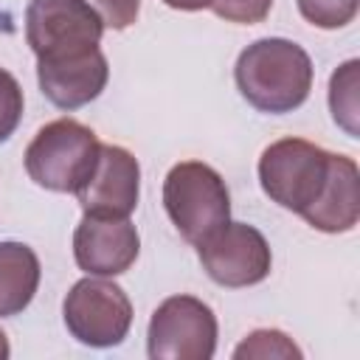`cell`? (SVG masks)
Wrapping results in <instances>:
<instances>
[{
    "mask_svg": "<svg viewBox=\"0 0 360 360\" xmlns=\"http://www.w3.org/2000/svg\"><path fill=\"white\" fill-rule=\"evenodd\" d=\"M163 205L180 236L191 245L208 239L231 217L225 180L200 160H183L163 180Z\"/></svg>",
    "mask_w": 360,
    "mask_h": 360,
    "instance_id": "2",
    "label": "cell"
},
{
    "mask_svg": "<svg viewBox=\"0 0 360 360\" xmlns=\"http://www.w3.org/2000/svg\"><path fill=\"white\" fill-rule=\"evenodd\" d=\"M22 118V90L17 79L0 68V143L11 138Z\"/></svg>",
    "mask_w": 360,
    "mask_h": 360,
    "instance_id": "17",
    "label": "cell"
},
{
    "mask_svg": "<svg viewBox=\"0 0 360 360\" xmlns=\"http://www.w3.org/2000/svg\"><path fill=\"white\" fill-rule=\"evenodd\" d=\"M360 0H298V11L318 28H343L357 17Z\"/></svg>",
    "mask_w": 360,
    "mask_h": 360,
    "instance_id": "16",
    "label": "cell"
},
{
    "mask_svg": "<svg viewBox=\"0 0 360 360\" xmlns=\"http://www.w3.org/2000/svg\"><path fill=\"white\" fill-rule=\"evenodd\" d=\"M273 0H214L211 8L217 17L228 20V22H242V25H253L262 22L270 14Z\"/></svg>",
    "mask_w": 360,
    "mask_h": 360,
    "instance_id": "18",
    "label": "cell"
},
{
    "mask_svg": "<svg viewBox=\"0 0 360 360\" xmlns=\"http://www.w3.org/2000/svg\"><path fill=\"white\" fill-rule=\"evenodd\" d=\"M329 155L332 152L304 138H281L270 143L259 158L262 191L287 211H307L326 183Z\"/></svg>",
    "mask_w": 360,
    "mask_h": 360,
    "instance_id": "4",
    "label": "cell"
},
{
    "mask_svg": "<svg viewBox=\"0 0 360 360\" xmlns=\"http://www.w3.org/2000/svg\"><path fill=\"white\" fill-rule=\"evenodd\" d=\"M202 270L222 287H250L270 276V245L245 222H225L197 245Z\"/></svg>",
    "mask_w": 360,
    "mask_h": 360,
    "instance_id": "8",
    "label": "cell"
},
{
    "mask_svg": "<svg viewBox=\"0 0 360 360\" xmlns=\"http://www.w3.org/2000/svg\"><path fill=\"white\" fill-rule=\"evenodd\" d=\"M239 93L262 112H290L301 107L312 90L309 53L281 37L256 39L233 68Z\"/></svg>",
    "mask_w": 360,
    "mask_h": 360,
    "instance_id": "1",
    "label": "cell"
},
{
    "mask_svg": "<svg viewBox=\"0 0 360 360\" xmlns=\"http://www.w3.org/2000/svg\"><path fill=\"white\" fill-rule=\"evenodd\" d=\"M236 360H250V357H281V360H301V349L278 329H256L250 332L233 352Z\"/></svg>",
    "mask_w": 360,
    "mask_h": 360,
    "instance_id": "15",
    "label": "cell"
},
{
    "mask_svg": "<svg viewBox=\"0 0 360 360\" xmlns=\"http://www.w3.org/2000/svg\"><path fill=\"white\" fill-rule=\"evenodd\" d=\"M107 28L112 31H124L138 20L141 11V0H84Z\"/></svg>",
    "mask_w": 360,
    "mask_h": 360,
    "instance_id": "19",
    "label": "cell"
},
{
    "mask_svg": "<svg viewBox=\"0 0 360 360\" xmlns=\"http://www.w3.org/2000/svg\"><path fill=\"white\" fill-rule=\"evenodd\" d=\"M68 332L84 346H115L127 338L132 323V304L127 292L104 278H82L70 287L62 304Z\"/></svg>",
    "mask_w": 360,
    "mask_h": 360,
    "instance_id": "7",
    "label": "cell"
},
{
    "mask_svg": "<svg viewBox=\"0 0 360 360\" xmlns=\"http://www.w3.org/2000/svg\"><path fill=\"white\" fill-rule=\"evenodd\" d=\"M98 138L76 118L45 124L25 149L28 177L48 191H73L90 177L98 158Z\"/></svg>",
    "mask_w": 360,
    "mask_h": 360,
    "instance_id": "3",
    "label": "cell"
},
{
    "mask_svg": "<svg viewBox=\"0 0 360 360\" xmlns=\"http://www.w3.org/2000/svg\"><path fill=\"white\" fill-rule=\"evenodd\" d=\"M357 59H349L332 73L329 82V110L335 124H340L352 138L357 135Z\"/></svg>",
    "mask_w": 360,
    "mask_h": 360,
    "instance_id": "14",
    "label": "cell"
},
{
    "mask_svg": "<svg viewBox=\"0 0 360 360\" xmlns=\"http://www.w3.org/2000/svg\"><path fill=\"white\" fill-rule=\"evenodd\" d=\"M163 3L177 11H200V8H211L214 0H163Z\"/></svg>",
    "mask_w": 360,
    "mask_h": 360,
    "instance_id": "20",
    "label": "cell"
},
{
    "mask_svg": "<svg viewBox=\"0 0 360 360\" xmlns=\"http://www.w3.org/2000/svg\"><path fill=\"white\" fill-rule=\"evenodd\" d=\"M141 250V236L127 217H90L76 225L73 256L90 276H121L132 267Z\"/></svg>",
    "mask_w": 360,
    "mask_h": 360,
    "instance_id": "10",
    "label": "cell"
},
{
    "mask_svg": "<svg viewBox=\"0 0 360 360\" xmlns=\"http://www.w3.org/2000/svg\"><path fill=\"white\" fill-rule=\"evenodd\" d=\"M39 287V259L22 242H0V318L22 312Z\"/></svg>",
    "mask_w": 360,
    "mask_h": 360,
    "instance_id": "13",
    "label": "cell"
},
{
    "mask_svg": "<svg viewBox=\"0 0 360 360\" xmlns=\"http://www.w3.org/2000/svg\"><path fill=\"white\" fill-rule=\"evenodd\" d=\"M110 79L107 59L98 48L65 59H37V82L45 98L62 110H76L101 96Z\"/></svg>",
    "mask_w": 360,
    "mask_h": 360,
    "instance_id": "11",
    "label": "cell"
},
{
    "mask_svg": "<svg viewBox=\"0 0 360 360\" xmlns=\"http://www.w3.org/2000/svg\"><path fill=\"white\" fill-rule=\"evenodd\" d=\"M101 17L84 0H31L25 8V39L37 59H65L98 48Z\"/></svg>",
    "mask_w": 360,
    "mask_h": 360,
    "instance_id": "5",
    "label": "cell"
},
{
    "mask_svg": "<svg viewBox=\"0 0 360 360\" xmlns=\"http://www.w3.org/2000/svg\"><path fill=\"white\" fill-rule=\"evenodd\" d=\"M141 166L124 146L101 143L90 177L76 188L79 205L90 217H129L138 205Z\"/></svg>",
    "mask_w": 360,
    "mask_h": 360,
    "instance_id": "9",
    "label": "cell"
},
{
    "mask_svg": "<svg viewBox=\"0 0 360 360\" xmlns=\"http://www.w3.org/2000/svg\"><path fill=\"white\" fill-rule=\"evenodd\" d=\"M315 231L323 233H346L360 219V172L357 163L346 155H329L326 183L318 200L301 211Z\"/></svg>",
    "mask_w": 360,
    "mask_h": 360,
    "instance_id": "12",
    "label": "cell"
},
{
    "mask_svg": "<svg viewBox=\"0 0 360 360\" xmlns=\"http://www.w3.org/2000/svg\"><path fill=\"white\" fill-rule=\"evenodd\" d=\"M152 360H208L217 349V318L194 295L166 298L149 321Z\"/></svg>",
    "mask_w": 360,
    "mask_h": 360,
    "instance_id": "6",
    "label": "cell"
},
{
    "mask_svg": "<svg viewBox=\"0 0 360 360\" xmlns=\"http://www.w3.org/2000/svg\"><path fill=\"white\" fill-rule=\"evenodd\" d=\"M8 352H11V349H8V340H6V335H3V329H0V360H6Z\"/></svg>",
    "mask_w": 360,
    "mask_h": 360,
    "instance_id": "21",
    "label": "cell"
}]
</instances>
